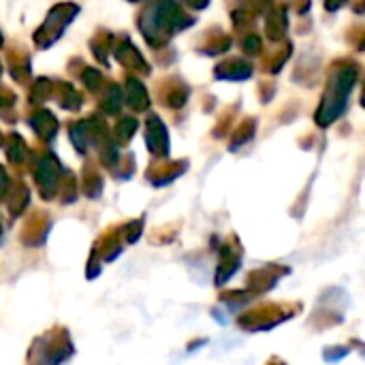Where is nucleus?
Here are the masks:
<instances>
[{"mask_svg": "<svg viewBox=\"0 0 365 365\" xmlns=\"http://www.w3.org/2000/svg\"><path fill=\"white\" fill-rule=\"evenodd\" d=\"M56 175H58V169L56 165L51 163V158L43 160V165L38 167V186L45 190V192H51L53 184H56Z\"/></svg>", "mask_w": 365, "mask_h": 365, "instance_id": "1", "label": "nucleus"}]
</instances>
